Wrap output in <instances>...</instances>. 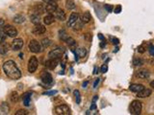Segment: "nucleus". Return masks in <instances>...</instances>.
Listing matches in <instances>:
<instances>
[{
  "label": "nucleus",
  "mask_w": 154,
  "mask_h": 115,
  "mask_svg": "<svg viewBox=\"0 0 154 115\" xmlns=\"http://www.w3.org/2000/svg\"><path fill=\"white\" fill-rule=\"evenodd\" d=\"M99 81H100V79H99V78H98V79H96V80L94 81V87H96L97 84L99 83Z\"/></svg>",
  "instance_id": "obj_46"
},
{
  "label": "nucleus",
  "mask_w": 154,
  "mask_h": 115,
  "mask_svg": "<svg viewBox=\"0 0 154 115\" xmlns=\"http://www.w3.org/2000/svg\"><path fill=\"white\" fill-rule=\"evenodd\" d=\"M38 58L33 56V57L30 58L29 61H28V71L29 73H34L38 68Z\"/></svg>",
  "instance_id": "obj_6"
},
{
  "label": "nucleus",
  "mask_w": 154,
  "mask_h": 115,
  "mask_svg": "<svg viewBox=\"0 0 154 115\" xmlns=\"http://www.w3.org/2000/svg\"><path fill=\"white\" fill-rule=\"evenodd\" d=\"M149 53H150L151 56L154 55V46H153L152 43H150L149 44Z\"/></svg>",
  "instance_id": "obj_43"
},
{
  "label": "nucleus",
  "mask_w": 154,
  "mask_h": 115,
  "mask_svg": "<svg viewBox=\"0 0 154 115\" xmlns=\"http://www.w3.org/2000/svg\"><path fill=\"white\" fill-rule=\"evenodd\" d=\"M110 39H111L112 44H114V45H117V44H119V38H117V37H110Z\"/></svg>",
  "instance_id": "obj_37"
},
{
  "label": "nucleus",
  "mask_w": 154,
  "mask_h": 115,
  "mask_svg": "<svg viewBox=\"0 0 154 115\" xmlns=\"http://www.w3.org/2000/svg\"><path fill=\"white\" fill-rule=\"evenodd\" d=\"M98 37H99V39H101V40H105V37H103V35H102V34H98Z\"/></svg>",
  "instance_id": "obj_49"
},
{
  "label": "nucleus",
  "mask_w": 154,
  "mask_h": 115,
  "mask_svg": "<svg viewBox=\"0 0 154 115\" xmlns=\"http://www.w3.org/2000/svg\"><path fill=\"white\" fill-rule=\"evenodd\" d=\"M19 57H20V58H22V57H23L22 54H19Z\"/></svg>",
  "instance_id": "obj_54"
},
{
  "label": "nucleus",
  "mask_w": 154,
  "mask_h": 115,
  "mask_svg": "<svg viewBox=\"0 0 154 115\" xmlns=\"http://www.w3.org/2000/svg\"><path fill=\"white\" fill-rule=\"evenodd\" d=\"M82 85H83V87H86V86L88 85V81H85V83H83Z\"/></svg>",
  "instance_id": "obj_50"
},
{
  "label": "nucleus",
  "mask_w": 154,
  "mask_h": 115,
  "mask_svg": "<svg viewBox=\"0 0 154 115\" xmlns=\"http://www.w3.org/2000/svg\"><path fill=\"white\" fill-rule=\"evenodd\" d=\"M40 45H42V48H47L51 45V40L48 39V38H43L40 42Z\"/></svg>",
  "instance_id": "obj_30"
},
{
  "label": "nucleus",
  "mask_w": 154,
  "mask_h": 115,
  "mask_svg": "<svg viewBox=\"0 0 154 115\" xmlns=\"http://www.w3.org/2000/svg\"><path fill=\"white\" fill-rule=\"evenodd\" d=\"M5 25V21L3 18H0V30L3 29V26Z\"/></svg>",
  "instance_id": "obj_45"
},
{
  "label": "nucleus",
  "mask_w": 154,
  "mask_h": 115,
  "mask_svg": "<svg viewBox=\"0 0 154 115\" xmlns=\"http://www.w3.org/2000/svg\"><path fill=\"white\" fill-rule=\"evenodd\" d=\"M53 14H54V17H55V19H58V20H60V21H65V20L66 19V12L64 10H62V9L57 8V10H56Z\"/></svg>",
  "instance_id": "obj_9"
},
{
  "label": "nucleus",
  "mask_w": 154,
  "mask_h": 115,
  "mask_svg": "<svg viewBox=\"0 0 154 115\" xmlns=\"http://www.w3.org/2000/svg\"><path fill=\"white\" fill-rule=\"evenodd\" d=\"M79 14H77V12H71L70 16H69V18L68 20V23H66V25H68V27H70L72 28L73 24L77 21V19L79 18Z\"/></svg>",
  "instance_id": "obj_14"
},
{
  "label": "nucleus",
  "mask_w": 154,
  "mask_h": 115,
  "mask_svg": "<svg viewBox=\"0 0 154 115\" xmlns=\"http://www.w3.org/2000/svg\"><path fill=\"white\" fill-rule=\"evenodd\" d=\"M141 111H142V103L140 101H137V100L133 101L130 106V113L137 115L140 114Z\"/></svg>",
  "instance_id": "obj_3"
},
{
  "label": "nucleus",
  "mask_w": 154,
  "mask_h": 115,
  "mask_svg": "<svg viewBox=\"0 0 154 115\" xmlns=\"http://www.w3.org/2000/svg\"><path fill=\"white\" fill-rule=\"evenodd\" d=\"M143 88H145V86L143 85V84H139V83H133V84H131V85L129 86V89H130V91H132V92H139V91H141Z\"/></svg>",
  "instance_id": "obj_19"
},
{
  "label": "nucleus",
  "mask_w": 154,
  "mask_h": 115,
  "mask_svg": "<svg viewBox=\"0 0 154 115\" xmlns=\"http://www.w3.org/2000/svg\"><path fill=\"white\" fill-rule=\"evenodd\" d=\"M54 21H55V17L52 14H47L43 18V22L45 25H51Z\"/></svg>",
  "instance_id": "obj_18"
},
{
  "label": "nucleus",
  "mask_w": 154,
  "mask_h": 115,
  "mask_svg": "<svg viewBox=\"0 0 154 115\" xmlns=\"http://www.w3.org/2000/svg\"><path fill=\"white\" fill-rule=\"evenodd\" d=\"M9 51V45L7 43H0V55H5Z\"/></svg>",
  "instance_id": "obj_27"
},
{
  "label": "nucleus",
  "mask_w": 154,
  "mask_h": 115,
  "mask_svg": "<svg viewBox=\"0 0 154 115\" xmlns=\"http://www.w3.org/2000/svg\"><path fill=\"white\" fill-rule=\"evenodd\" d=\"M46 32V28L43 26V25L42 24H37V25H35V27L33 28V30H32V33L34 35H42V34H44V33Z\"/></svg>",
  "instance_id": "obj_11"
},
{
  "label": "nucleus",
  "mask_w": 154,
  "mask_h": 115,
  "mask_svg": "<svg viewBox=\"0 0 154 115\" xmlns=\"http://www.w3.org/2000/svg\"><path fill=\"white\" fill-rule=\"evenodd\" d=\"M55 112L58 115H68L70 114V108L66 104H60L55 107Z\"/></svg>",
  "instance_id": "obj_7"
},
{
  "label": "nucleus",
  "mask_w": 154,
  "mask_h": 115,
  "mask_svg": "<svg viewBox=\"0 0 154 115\" xmlns=\"http://www.w3.org/2000/svg\"><path fill=\"white\" fill-rule=\"evenodd\" d=\"M74 96L76 97V102H77V104H80V102H81V97H80V92H79L78 90H74Z\"/></svg>",
  "instance_id": "obj_35"
},
{
  "label": "nucleus",
  "mask_w": 154,
  "mask_h": 115,
  "mask_svg": "<svg viewBox=\"0 0 154 115\" xmlns=\"http://www.w3.org/2000/svg\"><path fill=\"white\" fill-rule=\"evenodd\" d=\"M3 70L7 77L12 80H19L21 78V72L14 60H8L3 64Z\"/></svg>",
  "instance_id": "obj_1"
},
{
  "label": "nucleus",
  "mask_w": 154,
  "mask_h": 115,
  "mask_svg": "<svg viewBox=\"0 0 154 115\" xmlns=\"http://www.w3.org/2000/svg\"><path fill=\"white\" fill-rule=\"evenodd\" d=\"M33 12H34V14H42V12H44V7H43L40 3H38V4L36 5L34 8H33Z\"/></svg>",
  "instance_id": "obj_21"
},
{
  "label": "nucleus",
  "mask_w": 154,
  "mask_h": 115,
  "mask_svg": "<svg viewBox=\"0 0 154 115\" xmlns=\"http://www.w3.org/2000/svg\"><path fill=\"white\" fill-rule=\"evenodd\" d=\"M66 7L68 8V10H73V9H75L76 5H75V3H74L73 0H66Z\"/></svg>",
  "instance_id": "obj_29"
},
{
  "label": "nucleus",
  "mask_w": 154,
  "mask_h": 115,
  "mask_svg": "<svg viewBox=\"0 0 154 115\" xmlns=\"http://www.w3.org/2000/svg\"><path fill=\"white\" fill-rule=\"evenodd\" d=\"M92 109H96V104L94 103H92L91 106V110H92Z\"/></svg>",
  "instance_id": "obj_48"
},
{
  "label": "nucleus",
  "mask_w": 154,
  "mask_h": 115,
  "mask_svg": "<svg viewBox=\"0 0 154 115\" xmlns=\"http://www.w3.org/2000/svg\"><path fill=\"white\" fill-rule=\"evenodd\" d=\"M23 44H24V42H23L22 38H15L11 44V48L14 51H19L23 47Z\"/></svg>",
  "instance_id": "obj_8"
},
{
  "label": "nucleus",
  "mask_w": 154,
  "mask_h": 115,
  "mask_svg": "<svg viewBox=\"0 0 154 115\" xmlns=\"http://www.w3.org/2000/svg\"><path fill=\"white\" fill-rule=\"evenodd\" d=\"M150 86H151V87H154V81H152L150 83Z\"/></svg>",
  "instance_id": "obj_51"
},
{
  "label": "nucleus",
  "mask_w": 154,
  "mask_h": 115,
  "mask_svg": "<svg viewBox=\"0 0 154 115\" xmlns=\"http://www.w3.org/2000/svg\"><path fill=\"white\" fill-rule=\"evenodd\" d=\"M58 5L56 2H50V3H46L44 7V12H46L47 14H53L54 12L57 10Z\"/></svg>",
  "instance_id": "obj_10"
},
{
  "label": "nucleus",
  "mask_w": 154,
  "mask_h": 115,
  "mask_svg": "<svg viewBox=\"0 0 154 115\" xmlns=\"http://www.w3.org/2000/svg\"><path fill=\"white\" fill-rule=\"evenodd\" d=\"M57 93V91L54 90V91H47V92H44L45 95H54V94Z\"/></svg>",
  "instance_id": "obj_44"
},
{
  "label": "nucleus",
  "mask_w": 154,
  "mask_h": 115,
  "mask_svg": "<svg viewBox=\"0 0 154 115\" xmlns=\"http://www.w3.org/2000/svg\"><path fill=\"white\" fill-rule=\"evenodd\" d=\"M121 12V6L120 5H117V7L115 8V14H119V12Z\"/></svg>",
  "instance_id": "obj_41"
},
{
  "label": "nucleus",
  "mask_w": 154,
  "mask_h": 115,
  "mask_svg": "<svg viewBox=\"0 0 154 115\" xmlns=\"http://www.w3.org/2000/svg\"><path fill=\"white\" fill-rule=\"evenodd\" d=\"M136 76L140 79H148L150 76V73L149 71L146 70V69H141V70L136 72Z\"/></svg>",
  "instance_id": "obj_16"
},
{
  "label": "nucleus",
  "mask_w": 154,
  "mask_h": 115,
  "mask_svg": "<svg viewBox=\"0 0 154 115\" xmlns=\"http://www.w3.org/2000/svg\"><path fill=\"white\" fill-rule=\"evenodd\" d=\"M117 51H119V48H117H117H116V49L114 50V53H117Z\"/></svg>",
  "instance_id": "obj_53"
},
{
  "label": "nucleus",
  "mask_w": 154,
  "mask_h": 115,
  "mask_svg": "<svg viewBox=\"0 0 154 115\" xmlns=\"http://www.w3.org/2000/svg\"><path fill=\"white\" fill-rule=\"evenodd\" d=\"M65 53V50H64V48L62 47H57L55 48V49L51 50L49 53H48V58H55V60H59L62 55Z\"/></svg>",
  "instance_id": "obj_4"
},
{
  "label": "nucleus",
  "mask_w": 154,
  "mask_h": 115,
  "mask_svg": "<svg viewBox=\"0 0 154 115\" xmlns=\"http://www.w3.org/2000/svg\"><path fill=\"white\" fill-rule=\"evenodd\" d=\"M28 113H29V112L25 110V109H19V110L15 112V115H27Z\"/></svg>",
  "instance_id": "obj_36"
},
{
  "label": "nucleus",
  "mask_w": 154,
  "mask_h": 115,
  "mask_svg": "<svg viewBox=\"0 0 154 115\" xmlns=\"http://www.w3.org/2000/svg\"><path fill=\"white\" fill-rule=\"evenodd\" d=\"M58 65V60H55V58H49L45 61V66L50 70H53V69L56 68V66Z\"/></svg>",
  "instance_id": "obj_17"
},
{
  "label": "nucleus",
  "mask_w": 154,
  "mask_h": 115,
  "mask_svg": "<svg viewBox=\"0 0 154 115\" xmlns=\"http://www.w3.org/2000/svg\"><path fill=\"white\" fill-rule=\"evenodd\" d=\"M28 47H29L30 52L35 53V54L40 53L42 51V45H40V43L38 42V41H37L36 39H32V40H31V41L29 42V45H28Z\"/></svg>",
  "instance_id": "obj_2"
},
{
  "label": "nucleus",
  "mask_w": 154,
  "mask_h": 115,
  "mask_svg": "<svg viewBox=\"0 0 154 115\" xmlns=\"http://www.w3.org/2000/svg\"><path fill=\"white\" fill-rule=\"evenodd\" d=\"M104 8H105V10H106L108 12L113 11V6H111V5H105Z\"/></svg>",
  "instance_id": "obj_42"
},
{
  "label": "nucleus",
  "mask_w": 154,
  "mask_h": 115,
  "mask_svg": "<svg viewBox=\"0 0 154 115\" xmlns=\"http://www.w3.org/2000/svg\"><path fill=\"white\" fill-rule=\"evenodd\" d=\"M138 52H139V53H141V54L145 53V46H143V45L139 46V47H138Z\"/></svg>",
  "instance_id": "obj_40"
},
{
  "label": "nucleus",
  "mask_w": 154,
  "mask_h": 115,
  "mask_svg": "<svg viewBox=\"0 0 154 115\" xmlns=\"http://www.w3.org/2000/svg\"><path fill=\"white\" fill-rule=\"evenodd\" d=\"M15 24H21L25 21V17L24 15H21V14H15L14 16V19H13Z\"/></svg>",
  "instance_id": "obj_24"
},
{
  "label": "nucleus",
  "mask_w": 154,
  "mask_h": 115,
  "mask_svg": "<svg viewBox=\"0 0 154 115\" xmlns=\"http://www.w3.org/2000/svg\"><path fill=\"white\" fill-rule=\"evenodd\" d=\"M10 100H11L12 103H17L19 101V94H17V91H13L10 95Z\"/></svg>",
  "instance_id": "obj_28"
},
{
  "label": "nucleus",
  "mask_w": 154,
  "mask_h": 115,
  "mask_svg": "<svg viewBox=\"0 0 154 115\" xmlns=\"http://www.w3.org/2000/svg\"><path fill=\"white\" fill-rule=\"evenodd\" d=\"M100 71H101L102 73H106L108 71V65L107 64H103L101 66V68H100Z\"/></svg>",
  "instance_id": "obj_39"
},
{
  "label": "nucleus",
  "mask_w": 154,
  "mask_h": 115,
  "mask_svg": "<svg viewBox=\"0 0 154 115\" xmlns=\"http://www.w3.org/2000/svg\"><path fill=\"white\" fill-rule=\"evenodd\" d=\"M43 2H45V3H50V2H57L59 0H42Z\"/></svg>",
  "instance_id": "obj_47"
},
{
  "label": "nucleus",
  "mask_w": 154,
  "mask_h": 115,
  "mask_svg": "<svg viewBox=\"0 0 154 115\" xmlns=\"http://www.w3.org/2000/svg\"><path fill=\"white\" fill-rule=\"evenodd\" d=\"M66 42L68 43V44L70 46V47H75V46H76L75 39L72 38V37H68V38L66 39Z\"/></svg>",
  "instance_id": "obj_31"
},
{
  "label": "nucleus",
  "mask_w": 154,
  "mask_h": 115,
  "mask_svg": "<svg viewBox=\"0 0 154 115\" xmlns=\"http://www.w3.org/2000/svg\"><path fill=\"white\" fill-rule=\"evenodd\" d=\"M133 64L135 66H142L143 65V60L141 58H135L133 60Z\"/></svg>",
  "instance_id": "obj_33"
},
{
  "label": "nucleus",
  "mask_w": 154,
  "mask_h": 115,
  "mask_svg": "<svg viewBox=\"0 0 154 115\" xmlns=\"http://www.w3.org/2000/svg\"><path fill=\"white\" fill-rule=\"evenodd\" d=\"M6 37H7V35L5 34V32L3 31V29H1V30H0V43L5 42V40H6Z\"/></svg>",
  "instance_id": "obj_34"
},
{
  "label": "nucleus",
  "mask_w": 154,
  "mask_h": 115,
  "mask_svg": "<svg viewBox=\"0 0 154 115\" xmlns=\"http://www.w3.org/2000/svg\"><path fill=\"white\" fill-rule=\"evenodd\" d=\"M0 111L3 114H8L10 112V106L6 102H3V103L0 104Z\"/></svg>",
  "instance_id": "obj_22"
},
{
  "label": "nucleus",
  "mask_w": 154,
  "mask_h": 115,
  "mask_svg": "<svg viewBox=\"0 0 154 115\" xmlns=\"http://www.w3.org/2000/svg\"><path fill=\"white\" fill-rule=\"evenodd\" d=\"M76 54L79 58H85L87 56V49L84 47H79L76 49Z\"/></svg>",
  "instance_id": "obj_25"
},
{
  "label": "nucleus",
  "mask_w": 154,
  "mask_h": 115,
  "mask_svg": "<svg viewBox=\"0 0 154 115\" xmlns=\"http://www.w3.org/2000/svg\"><path fill=\"white\" fill-rule=\"evenodd\" d=\"M3 31L5 32V34L10 37H15L17 35V34H19L17 28L12 26V25H4Z\"/></svg>",
  "instance_id": "obj_5"
},
{
  "label": "nucleus",
  "mask_w": 154,
  "mask_h": 115,
  "mask_svg": "<svg viewBox=\"0 0 154 115\" xmlns=\"http://www.w3.org/2000/svg\"><path fill=\"white\" fill-rule=\"evenodd\" d=\"M84 38H85V40H87V41H91V40H92V35L90 34V33H87V34L84 35Z\"/></svg>",
  "instance_id": "obj_38"
},
{
  "label": "nucleus",
  "mask_w": 154,
  "mask_h": 115,
  "mask_svg": "<svg viewBox=\"0 0 154 115\" xmlns=\"http://www.w3.org/2000/svg\"><path fill=\"white\" fill-rule=\"evenodd\" d=\"M30 21L32 22L33 24H35V25L40 24V14H30Z\"/></svg>",
  "instance_id": "obj_20"
},
{
  "label": "nucleus",
  "mask_w": 154,
  "mask_h": 115,
  "mask_svg": "<svg viewBox=\"0 0 154 115\" xmlns=\"http://www.w3.org/2000/svg\"><path fill=\"white\" fill-rule=\"evenodd\" d=\"M31 96H32V91H26L25 93H23L22 101H23V104H24L25 106H30Z\"/></svg>",
  "instance_id": "obj_15"
},
{
  "label": "nucleus",
  "mask_w": 154,
  "mask_h": 115,
  "mask_svg": "<svg viewBox=\"0 0 154 115\" xmlns=\"http://www.w3.org/2000/svg\"><path fill=\"white\" fill-rule=\"evenodd\" d=\"M81 20L83 21V23H89L92 20V15L89 12H85L83 14H82Z\"/></svg>",
  "instance_id": "obj_26"
},
{
  "label": "nucleus",
  "mask_w": 154,
  "mask_h": 115,
  "mask_svg": "<svg viewBox=\"0 0 154 115\" xmlns=\"http://www.w3.org/2000/svg\"><path fill=\"white\" fill-rule=\"evenodd\" d=\"M59 37L62 40H64V41H66V39L68 38V34H66V32L65 30H60V32H59Z\"/></svg>",
  "instance_id": "obj_32"
},
{
  "label": "nucleus",
  "mask_w": 154,
  "mask_h": 115,
  "mask_svg": "<svg viewBox=\"0 0 154 115\" xmlns=\"http://www.w3.org/2000/svg\"><path fill=\"white\" fill-rule=\"evenodd\" d=\"M83 26H84V23H83V21L81 20L80 17H79V18L77 19V21L73 24L72 29H73L74 31H79V30H81L82 28H83Z\"/></svg>",
  "instance_id": "obj_23"
},
{
  "label": "nucleus",
  "mask_w": 154,
  "mask_h": 115,
  "mask_svg": "<svg viewBox=\"0 0 154 115\" xmlns=\"http://www.w3.org/2000/svg\"><path fill=\"white\" fill-rule=\"evenodd\" d=\"M42 81L44 84H51L53 83V78H52V76H51L50 73L43 72L42 74Z\"/></svg>",
  "instance_id": "obj_12"
},
{
  "label": "nucleus",
  "mask_w": 154,
  "mask_h": 115,
  "mask_svg": "<svg viewBox=\"0 0 154 115\" xmlns=\"http://www.w3.org/2000/svg\"><path fill=\"white\" fill-rule=\"evenodd\" d=\"M152 94V90L149 88H143L141 91L137 92V97L138 98H146L149 97Z\"/></svg>",
  "instance_id": "obj_13"
},
{
  "label": "nucleus",
  "mask_w": 154,
  "mask_h": 115,
  "mask_svg": "<svg viewBox=\"0 0 154 115\" xmlns=\"http://www.w3.org/2000/svg\"><path fill=\"white\" fill-rule=\"evenodd\" d=\"M97 99H98V97H97V96H96V97H94V102L96 101Z\"/></svg>",
  "instance_id": "obj_52"
}]
</instances>
